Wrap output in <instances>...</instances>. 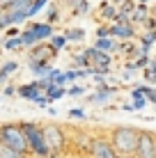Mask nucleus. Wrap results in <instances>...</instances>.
Masks as SVG:
<instances>
[{"label": "nucleus", "instance_id": "nucleus-1", "mask_svg": "<svg viewBox=\"0 0 156 158\" xmlns=\"http://www.w3.org/2000/svg\"><path fill=\"white\" fill-rule=\"evenodd\" d=\"M140 131L136 126H115L108 131V140L112 149L117 151L120 158H133L138 149V140H140Z\"/></svg>", "mask_w": 156, "mask_h": 158}, {"label": "nucleus", "instance_id": "nucleus-2", "mask_svg": "<svg viewBox=\"0 0 156 158\" xmlns=\"http://www.w3.org/2000/svg\"><path fill=\"white\" fill-rule=\"evenodd\" d=\"M0 147H7V149L19 151V154H30L23 124L21 122H2L0 124Z\"/></svg>", "mask_w": 156, "mask_h": 158}, {"label": "nucleus", "instance_id": "nucleus-3", "mask_svg": "<svg viewBox=\"0 0 156 158\" xmlns=\"http://www.w3.org/2000/svg\"><path fill=\"white\" fill-rule=\"evenodd\" d=\"M25 131V140H28L30 147V156L32 158H48L51 156V149L46 144L44 138V124H37V122H21Z\"/></svg>", "mask_w": 156, "mask_h": 158}, {"label": "nucleus", "instance_id": "nucleus-4", "mask_svg": "<svg viewBox=\"0 0 156 158\" xmlns=\"http://www.w3.org/2000/svg\"><path fill=\"white\" fill-rule=\"evenodd\" d=\"M44 138L51 149V156H69L71 154V140L67 131L57 124H44Z\"/></svg>", "mask_w": 156, "mask_h": 158}, {"label": "nucleus", "instance_id": "nucleus-5", "mask_svg": "<svg viewBox=\"0 0 156 158\" xmlns=\"http://www.w3.org/2000/svg\"><path fill=\"white\" fill-rule=\"evenodd\" d=\"M85 156L87 158H120L117 151L112 149L108 135H94V138H90L87 147H85Z\"/></svg>", "mask_w": 156, "mask_h": 158}, {"label": "nucleus", "instance_id": "nucleus-6", "mask_svg": "<svg viewBox=\"0 0 156 158\" xmlns=\"http://www.w3.org/2000/svg\"><path fill=\"white\" fill-rule=\"evenodd\" d=\"M133 158H156V133L154 131L142 128L140 140H138V149Z\"/></svg>", "mask_w": 156, "mask_h": 158}, {"label": "nucleus", "instance_id": "nucleus-7", "mask_svg": "<svg viewBox=\"0 0 156 158\" xmlns=\"http://www.w3.org/2000/svg\"><path fill=\"white\" fill-rule=\"evenodd\" d=\"M57 57V51L51 46V44H37L35 48H30V55L28 60H41V62H51V60Z\"/></svg>", "mask_w": 156, "mask_h": 158}, {"label": "nucleus", "instance_id": "nucleus-8", "mask_svg": "<svg viewBox=\"0 0 156 158\" xmlns=\"http://www.w3.org/2000/svg\"><path fill=\"white\" fill-rule=\"evenodd\" d=\"M28 30H32V35L37 37L39 44L51 41V37L55 35V28H53L51 23H46V21H41V23H28Z\"/></svg>", "mask_w": 156, "mask_h": 158}, {"label": "nucleus", "instance_id": "nucleus-9", "mask_svg": "<svg viewBox=\"0 0 156 158\" xmlns=\"http://www.w3.org/2000/svg\"><path fill=\"white\" fill-rule=\"evenodd\" d=\"M110 37L112 39H133L136 37V28L131 21H122V23H112L110 25Z\"/></svg>", "mask_w": 156, "mask_h": 158}, {"label": "nucleus", "instance_id": "nucleus-10", "mask_svg": "<svg viewBox=\"0 0 156 158\" xmlns=\"http://www.w3.org/2000/svg\"><path fill=\"white\" fill-rule=\"evenodd\" d=\"M44 94H46V92L41 89L39 80H32V83L19 85V96H21V99H25V101H32V103H35L39 96H44Z\"/></svg>", "mask_w": 156, "mask_h": 158}, {"label": "nucleus", "instance_id": "nucleus-11", "mask_svg": "<svg viewBox=\"0 0 156 158\" xmlns=\"http://www.w3.org/2000/svg\"><path fill=\"white\" fill-rule=\"evenodd\" d=\"M28 67H30V71L37 76V80H41V78H46L48 73H51V62H41V60H28Z\"/></svg>", "mask_w": 156, "mask_h": 158}, {"label": "nucleus", "instance_id": "nucleus-12", "mask_svg": "<svg viewBox=\"0 0 156 158\" xmlns=\"http://www.w3.org/2000/svg\"><path fill=\"white\" fill-rule=\"evenodd\" d=\"M112 94H115V87H101V89H96L94 94L87 96V101L90 103H106Z\"/></svg>", "mask_w": 156, "mask_h": 158}, {"label": "nucleus", "instance_id": "nucleus-13", "mask_svg": "<svg viewBox=\"0 0 156 158\" xmlns=\"http://www.w3.org/2000/svg\"><path fill=\"white\" fill-rule=\"evenodd\" d=\"M94 48H96V51H101V53H108V55H110V53L120 51V41H115L112 37H110V39H96V41H94Z\"/></svg>", "mask_w": 156, "mask_h": 158}, {"label": "nucleus", "instance_id": "nucleus-14", "mask_svg": "<svg viewBox=\"0 0 156 158\" xmlns=\"http://www.w3.org/2000/svg\"><path fill=\"white\" fill-rule=\"evenodd\" d=\"M131 103H133V108H136V110H145V108H147V99H145V94L140 89H138V85L136 87H131Z\"/></svg>", "mask_w": 156, "mask_h": 158}, {"label": "nucleus", "instance_id": "nucleus-15", "mask_svg": "<svg viewBox=\"0 0 156 158\" xmlns=\"http://www.w3.org/2000/svg\"><path fill=\"white\" fill-rule=\"evenodd\" d=\"M145 19H149V9H147V5H138L136 12L131 14V23H133V25H136V23H145Z\"/></svg>", "mask_w": 156, "mask_h": 158}, {"label": "nucleus", "instance_id": "nucleus-16", "mask_svg": "<svg viewBox=\"0 0 156 158\" xmlns=\"http://www.w3.org/2000/svg\"><path fill=\"white\" fill-rule=\"evenodd\" d=\"M46 96H48V101H60L67 96V87H57V85H51L46 89Z\"/></svg>", "mask_w": 156, "mask_h": 158}, {"label": "nucleus", "instance_id": "nucleus-17", "mask_svg": "<svg viewBox=\"0 0 156 158\" xmlns=\"http://www.w3.org/2000/svg\"><path fill=\"white\" fill-rule=\"evenodd\" d=\"M154 35L152 32H145V35L140 37V55H149V48L154 46Z\"/></svg>", "mask_w": 156, "mask_h": 158}, {"label": "nucleus", "instance_id": "nucleus-18", "mask_svg": "<svg viewBox=\"0 0 156 158\" xmlns=\"http://www.w3.org/2000/svg\"><path fill=\"white\" fill-rule=\"evenodd\" d=\"M19 37H21V41H23V48H28V51H30V48H35L37 44H39V41H37V37L32 35V30H28V28L21 32Z\"/></svg>", "mask_w": 156, "mask_h": 158}, {"label": "nucleus", "instance_id": "nucleus-19", "mask_svg": "<svg viewBox=\"0 0 156 158\" xmlns=\"http://www.w3.org/2000/svg\"><path fill=\"white\" fill-rule=\"evenodd\" d=\"M149 64H152V57H149V55H138L133 62H129L126 67L129 69H147Z\"/></svg>", "mask_w": 156, "mask_h": 158}, {"label": "nucleus", "instance_id": "nucleus-20", "mask_svg": "<svg viewBox=\"0 0 156 158\" xmlns=\"http://www.w3.org/2000/svg\"><path fill=\"white\" fill-rule=\"evenodd\" d=\"M64 37L69 41H83L85 39V30L83 28H67L64 30Z\"/></svg>", "mask_w": 156, "mask_h": 158}, {"label": "nucleus", "instance_id": "nucleus-21", "mask_svg": "<svg viewBox=\"0 0 156 158\" xmlns=\"http://www.w3.org/2000/svg\"><path fill=\"white\" fill-rule=\"evenodd\" d=\"M48 44H51V46L55 48L57 53H60L62 48H64V46H67V44H69V39H67V37H64V32H62V35H53V37H51V41H48Z\"/></svg>", "mask_w": 156, "mask_h": 158}, {"label": "nucleus", "instance_id": "nucleus-22", "mask_svg": "<svg viewBox=\"0 0 156 158\" xmlns=\"http://www.w3.org/2000/svg\"><path fill=\"white\" fill-rule=\"evenodd\" d=\"M117 7H110V5H101V19H108V21H117Z\"/></svg>", "mask_w": 156, "mask_h": 158}, {"label": "nucleus", "instance_id": "nucleus-23", "mask_svg": "<svg viewBox=\"0 0 156 158\" xmlns=\"http://www.w3.org/2000/svg\"><path fill=\"white\" fill-rule=\"evenodd\" d=\"M138 89L145 94V99H147L149 103L156 106V87H152V85H138Z\"/></svg>", "mask_w": 156, "mask_h": 158}, {"label": "nucleus", "instance_id": "nucleus-24", "mask_svg": "<svg viewBox=\"0 0 156 158\" xmlns=\"http://www.w3.org/2000/svg\"><path fill=\"white\" fill-rule=\"evenodd\" d=\"M48 2H51V0H35V2L30 5V9H28V19H32V16H37V14H39V12H41V9L46 7Z\"/></svg>", "mask_w": 156, "mask_h": 158}, {"label": "nucleus", "instance_id": "nucleus-25", "mask_svg": "<svg viewBox=\"0 0 156 158\" xmlns=\"http://www.w3.org/2000/svg\"><path fill=\"white\" fill-rule=\"evenodd\" d=\"M2 48L5 51H19V48H23V41H21V37H12V39L2 41Z\"/></svg>", "mask_w": 156, "mask_h": 158}, {"label": "nucleus", "instance_id": "nucleus-26", "mask_svg": "<svg viewBox=\"0 0 156 158\" xmlns=\"http://www.w3.org/2000/svg\"><path fill=\"white\" fill-rule=\"evenodd\" d=\"M0 158H32L30 154H19V151H12L7 147H0Z\"/></svg>", "mask_w": 156, "mask_h": 158}, {"label": "nucleus", "instance_id": "nucleus-27", "mask_svg": "<svg viewBox=\"0 0 156 158\" xmlns=\"http://www.w3.org/2000/svg\"><path fill=\"white\" fill-rule=\"evenodd\" d=\"M16 69H19V62H14V60H9V62H5L2 67H0V73H5V76H12Z\"/></svg>", "mask_w": 156, "mask_h": 158}, {"label": "nucleus", "instance_id": "nucleus-28", "mask_svg": "<svg viewBox=\"0 0 156 158\" xmlns=\"http://www.w3.org/2000/svg\"><path fill=\"white\" fill-rule=\"evenodd\" d=\"M96 39H110V25H99L96 28Z\"/></svg>", "mask_w": 156, "mask_h": 158}, {"label": "nucleus", "instance_id": "nucleus-29", "mask_svg": "<svg viewBox=\"0 0 156 158\" xmlns=\"http://www.w3.org/2000/svg\"><path fill=\"white\" fill-rule=\"evenodd\" d=\"M67 94H69V96H74V99H78V96H83V94H85V87H83V85H71V87L67 89Z\"/></svg>", "mask_w": 156, "mask_h": 158}, {"label": "nucleus", "instance_id": "nucleus-30", "mask_svg": "<svg viewBox=\"0 0 156 158\" xmlns=\"http://www.w3.org/2000/svg\"><path fill=\"white\" fill-rule=\"evenodd\" d=\"M85 117H87L85 108H71L69 110V119H85Z\"/></svg>", "mask_w": 156, "mask_h": 158}, {"label": "nucleus", "instance_id": "nucleus-31", "mask_svg": "<svg viewBox=\"0 0 156 158\" xmlns=\"http://www.w3.org/2000/svg\"><path fill=\"white\" fill-rule=\"evenodd\" d=\"M57 16H60V9H57V7H51V12H48V19H46V23L55 25L57 21H60V19H57Z\"/></svg>", "mask_w": 156, "mask_h": 158}, {"label": "nucleus", "instance_id": "nucleus-32", "mask_svg": "<svg viewBox=\"0 0 156 158\" xmlns=\"http://www.w3.org/2000/svg\"><path fill=\"white\" fill-rule=\"evenodd\" d=\"M76 12L87 14L90 12V2H87V0H78V2H76Z\"/></svg>", "mask_w": 156, "mask_h": 158}, {"label": "nucleus", "instance_id": "nucleus-33", "mask_svg": "<svg viewBox=\"0 0 156 158\" xmlns=\"http://www.w3.org/2000/svg\"><path fill=\"white\" fill-rule=\"evenodd\" d=\"M14 94H19V87H14V85H5L2 87V96H14Z\"/></svg>", "mask_w": 156, "mask_h": 158}, {"label": "nucleus", "instance_id": "nucleus-34", "mask_svg": "<svg viewBox=\"0 0 156 158\" xmlns=\"http://www.w3.org/2000/svg\"><path fill=\"white\" fill-rule=\"evenodd\" d=\"M35 103H37V106H39V108H48V103H51V101H48V96L44 94V96H39V99H37Z\"/></svg>", "mask_w": 156, "mask_h": 158}, {"label": "nucleus", "instance_id": "nucleus-35", "mask_svg": "<svg viewBox=\"0 0 156 158\" xmlns=\"http://www.w3.org/2000/svg\"><path fill=\"white\" fill-rule=\"evenodd\" d=\"M122 110H124V112H133L136 108H133V103H124V106H122Z\"/></svg>", "mask_w": 156, "mask_h": 158}, {"label": "nucleus", "instance_id": "nucleus-36", "mask_svg": "<svg viewBox=\"0 0 156 158\" xmlns=\"http://www.w3.org/2000/svg\"><path fill=\"white\" fill-rule=\"evenodd\" d=\"M69 158H87V156H85V154H71Z\"/></svg>", "mask_w": 156, "mask_h": 158}, {"label": "nucleus", "instance_id": "nucleus-37", "mask_svg": "<svg viewBox=\"0 0 156 158\" xmlns=\"http://www.w3.org/2000/svg\"><path fill=\"white\" fill-rule=\"evenodd\" d=\"M149 2V0H138V5H147Z\"/></svg>", "mask_w": 156, "mask_h": 158}, {"label": "nucleus", "instance_id": "nucleus-38", "mask_svg": "<svg viewBox=\"0 0 156 158\" xmlns=\"http://www.w3.org/2000/svg\"><path fill=\"white\" fill-rule=\"evenodd\" d=\"M48 158H69V156H48Z\"/></svg>", "mask_w": 156, "mask_h": 158}]
</instances>
